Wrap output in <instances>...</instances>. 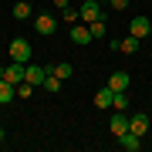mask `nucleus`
Returning <instances> with one entry per match:
<instances>
[{
	"instance_id": "nucleus-25",
	"label": "nucleus",
	"mask_w": 152,
	"mask_h": 152,
	"mask_svg": "<svg viewBox=\"0 0 152 152\" xmlns=\"http://www.w3.org/2000/svg\"><path fill=\"white\" fill-rule=\"evenodd\" d=\"M0 78H4V68H0Z\"/></svg>"
},
{
	"instance_id": "nucleus-26",
	"label": "nucleus",
	"mask_w": 152,
	"mask_h": 152,
	"mask_svg": "<svg viewBox=\"0 0 152 152\" xmlns=\"http://www.w3.org/2000/svg\"><path fill=\"white\" fill-rule=\"evenodd\" d=\"M149 37H152V27H149Z\"/></svg>"
},
{
	"instance_id": "nucleus-16",
	"label": "nucleus",
	"mask_w": 152,
	"mask_h": 152,
	"mask_svg": "<svg viewBox=\"0 0 152 152\" xmlns=\"http://www.w3.org/2000/svg\"><path fill=\"white\" fill-rule=\"evenodd\" d=\"M88 31H91L95 41H102L105 34H108V24H105V20H91V24H88Z\"/></svg>"
},
{
	"instance_id": "nucleus-8",
	"label": "nucleus",
	"mask_w": 152,
	"mask_h": 152,
	"mask_svg": "<svg viewBox=\"0 0 152 152\" xmlns=\"http://www.w3.org/2000/svg\"><path fill=\"white\" fill-rule=\"evenodd\" d=\"M108 129H112V135L118 139L122 132H129V115H125V112H115L112 118H108Z\"/></svg>"
},
{
	"instance_id": "nucleus-19",
	"label": "nucleus",
	"mask_w": 152,
	"mask_h": 152,
	"mask_svg": "<svg viewBox=\"0 0 152 152\" xmlns=\"http://www.w3.org/2000/svg\"><path fill=\"white\" fill-rule=\"evenodd\" d=\"M61 85H64V81H61L58 75H48V78H44V91H51V95L61 91Z\"/></svg>"
},
{
	"instance_id": "nucleus-23",
	"label": "nucleus",
	"mask_w": 152,
	"mask_h": 152,
	"mask_svg": "<svg viewBox=\"0 0 152 152\" xmlns=\"http://www.w3.org/2000/svg\"><path fill=\"white\" fill-rule=\"evenodd\" d=\"M54 7H58V10H64V7H71V4H68V0H54Z\"/></svg>"
},
{
	"instance_id": "nucleus-1",
	"label": "nucleus",
	"mask_w": 152,
	"mask_h": 152,
	"mask_svg": "<svg viewBox=\"0 0 152 152\" xmlns=\"http://www.w3.org/2000/svg\"><path fill=\"white\" fill-rule=\"evenodd\" d=\"M7 54H10V61H20V64H27V61L34 58V48H31V41L14 37V41H10V48H7Z\"/></svg>"
},
{
	"instance_id": "nucleus-5",
	"label": "nucleus",
	"mask_w": 152,
	"mask_h": 152,
	"mask_svg": "<svg viewBox=\"0 0 152 152\" xmlns=\"http://www.w3.org/2000/svg\"><path fill=\"white\" fill-rule=\"evenodd\" d=\"M48 75H51V64H31L27 61V78H24V81H31L34 88H37V85H44Z\"/></svg>"
},
{
	"instance_id": "nucleus-10",
	"label": "nucleus",
	"mask_w": 152,
	"mask_h": 152,
	"mask_svg": "<svg viewBox=\"0 0 152 152\" xmlns=\"http://www.w3.org/2000/svg\"><path fill=\"white\" fill-rule=\"evenodd\" d=\"M129 85H132L129 71H112V78H108V88H112V91H125Z\"/></svg>"
},
{
	"instance_id": "nucleus-20",
	"label": "nucleus",
	"mask_w": 152,
	"mask_h": 152,
	"mask_svg": "<svg viewBox=\"0 0 152 152\" xmlns=\"http://www.w3.org/2000/svg\"><path fill=\"white\" fill-rule=\"evenodd\" d=\"M112 108H115V112H125V108H129V95H125V91H115Z\"/></svg>"
},
{
	"instance_id": "nucleus-7",
	"label": "nucleus",
	"mask_w": 152,
	"mask_h": 152,
	"mask_svg": "<svg viewBox=\"0 0 152 152\" xmlns=\"http://www.w3.org/2000/svg\"><path fill=\"white\" fill-rule=\"evenodd\" d=\"M71 41L78 44V48H85V44H91V31H88V24L85 20H78V24H71Z\"/></svg>"
},
{
	"instance_id": "nucleus-9",
	"label": "nucleus",
	"mask_w": 152,
	"mask_h": 152,
	"mask_svg": "<svg viewBox=\"0 0 152 152\" xmlns=\"http://www.w3.org/2000/svg\"><path fill=\"white\" fill-rule=\"evenodd\" d=\"M118 145L125 152H139L142 149V135H135V132H122V135H118Z\"/></svg>"
},
{
	"instance_id": "nucleus-13",
	"label": "nucleus",
	"mask_w": 152,
	"mask_h": 152,
	"mask_svg": "<svg viewBox=\"0 0 152 152\" xmlns=\"http://www.w3.org/2000/svg\"><path fill=\"white\" fill-rule=\"evenodd\" d=\"M112 98H115V91H112L108 85H105V88H98V95H95V105H98V108H112Z\"/></svg>"
},
{
	"instance_id": "nucleus-14",
	"label": "nucleus",
	"mask_w": 152,
	"mask_h": 152,
	"mask_svg": "<svg viewBox=\"0 0 152 152\" xmlns=\"http://www.w3.org/2000/svg\"><path fill=\"white\" fill-rule=\"evenodd\" d=\"M51 75H58L61 81H68V78L75 75V68H71V61H61V64H51Z\"/></svg>"
},
{
	"instance_id": "nucleus-6",
	"label": "nucleus",
	"mask_w": 152,
	"mask_h": 152,
	"mask_svg": "<svg viewBox=\"0 0 152 152\" xmlns=\"http://www.w3.org/2000/svg\"><path fill=\"white\" fill-rule=\"evenodd\" d=\"M34 31L44 34V37H48V34H54V31H58V17H51V14H37V17H34Z\"/></svg>"
},
{
	"instance_id": "nucleus-22",
	"label": "nucleus",
	"mask_w": 152,
	"mask_h": 152,
	"mask_svg": "<svg viewBox=\"0 0 152 152\" xmlns=\"http://www.w3.org/2000/svg\"><path fill=\"white\" fill-rule=\"evenodd\" d=\"M108 4L115 7V10H125V7H129V0H108Z\"/></svg>"
},
{
	"instance_id": "nucleus-12",
	"label": "nucleus",
	"mask_w": 152,
	"mask_h": 152,
	"mask_svg": "<svg viewBox=\"0 0 152 152\" xmlns=\"http://www.w3.org/2000/svg\"><path fill=\"white\" fill-rule=\"evenodd\" d=\"M14 98H17V88L7 81V78H0V105H10Z\"/></svg>"
},
{
	"instance_id": "nucleus-21",
	"label": "nucleus",
	"mask_w": 152,
	"mask_h": 152,
	"mask_svg": "<svg viewBox=\"0 0 152 152\" xmlns=\"http://www.w3.org/2000/svg\"><path fill=\"white\" fill-rule=\"evenodd\" d=\"M34 95V85L31 81H20V85H17V98H31Z\"/></svg>"
},
{
	"instance_id": "nucleus-18",
	"label": "nucleus",
	"mask_w": 152,
	"mask_h": 152,
	"mask_svg": "<svg viewBox=\"0 0 152 152\" xmlns=\"http://www.w3.org/2000/svg\"><path fill=\"white\" fill-rule=\"evenodd\" d=\"M61 20L71 27V24H78V20H81V10H75V7H64V10H61Z\"/></svg>"
},
{
	"instance_id": "nucleus-4",
	"label": "nucleus",
	"mask_w": 152,
	"mask_h": 152,
	"mask_svg": "<svg viewBox=\"0 0 152 152\" xmlns=\"http://www.w3.org/2000/svg\"><path fill=\"white\" fill-rule=\"evenodd\" d=\"M149 27H152V20H149V17H142V14H135V17H132V20H129V34H132V37H149Z\"/></svg>"
},
{
	"instance_id": "nucleus-17",
	"label": "nucleus",
	"mask_w": 152,
	"mask_h": 152,
	"mask_svg": "<svg viewBox=\"0 0 152 152\" xmlns=\"http://www.w3.org/2000/svg\"><path fill=\"white\" fill-rule=\"evenodd\" d=\"M14 17H17V20H27V17H31V4H27V0H17V4H14Z\"/></svg>"
},
{
	"instance_id": "nucleus-24",
	"label": "nucleus",
	"mask_w": 152,
	"mask_h": 152,
	"mask_svg": "<svg viewBox=\"0 0 152 152\" xmlns=\"http://www.w3.org/2000/svg\"><path fill=\"white\" fill-rule=\"evenodd\" d=\"M4 139H7V132H4V129H0V142H4Z\"/></svg>"
},
{
	"instance_id": "nucleus-27",
	"label": "nucleus",
	"mask_w": 152,
	"mask_h": 152,
	"mask_svg": "<svg viewBox=\"0 0 152 152\" xmlns=\"http://www.w3.org/2000/svg\"><path fill=\"white\" fill-rule=\"evenodd\" d=\"M102 4H108V0H102Z\"/></svg>"
},
{
	"instance_id": "nucleus-2",
	"label": "nucleus",
	"mask_w": 152,
	"mask_h": 152,
	"mask_svg": "<svg viewBox=\"0 0 152 152\" xmlns=\"http://www.w3.org/2000/svg\"><path fill=\"white\" fill-rule=\"evenodd\" d=\"M81 20H85V24H91V20H105L102 0H85V4H81Z\"/></svg>"
},
{
	"instance_id": "nucleus-15",
	"label": "nucleus",
	"mask_w": 152,
	"mask_h": 152,
	"mask_svg": "<svg viewBox=\"0 0 152 152\" xmlns=\"http://www.w3.org/2000/svg\"><path fill=\"white\" fill-rule=\"evenodd\" d=\"M139 37H132V34H129V37H122L118 41V51H125V54H139Z\"/></svg>"
},
{
	"instance_id": "nucleus-11",
	"label": "nucleus",
	"mask_w": 152,
	"mask_h": 152,
	"mask_svg": "<svg viewBox=\"0 0 152 152\" xmlns=\"http://www.w3.org/2000/svg\"><path fill=\"white\" fill-rule=\"evenodd\" d=\"M129 132L145 135V132H149V115H129Z\"/></svg>"
},
{
	"instance_id": "nucleus-3",
	"label": "nucleus",
	"mask_w": 152,
	"mask_h": 152,
	"mask_svg": "<svg viewBox=\"0 0 152 152\" xmlns=\"http://www.w3.org/2000/svg\"><path fill=\"white\" fill-rule=\"evenodd\" d=\"M4 78H7V81H10L14 88H17V85L24 81V78H27V64H20V61H10V64L4 68Z\"/></svg>"
}]
</instances>
